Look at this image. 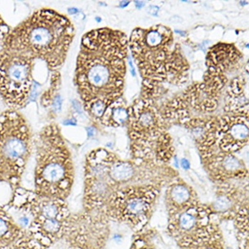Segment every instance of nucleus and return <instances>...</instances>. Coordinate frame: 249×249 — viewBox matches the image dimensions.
Listing matches in <instances>:
<instances>
[{
    "mask_svg": "<svg viewBox=\"0 0 249 249\" xmlns=\"http://www.w3.org/2000/svg\"><path fill=\"white\" fill-rule=\"evenodd\" d=\"M166 199L170 208V213L181 210L197 200L193 190L182 182L171 184L167 191Z\"/></svg>",
    "mask_w": 249,
    "mask_h": 249,
    "instance_id": "dca6fc26",
    "label": "nucleus"
},
{
    "mask_svg": "<svg viewBox=\"0 0 249 249\" xmlns=\"http://www.w3.org/2000/svg\"><path fill=\"white\" fill-rule=\"evenodd\" d=\"M235 191L230 190L219 194L213 204V208L216 212L224 213L230 210L236 198H235Z\"/></svg>",
    "mask_w": 249,
    "mask_h": 249,
    "instance_id": "6ab92c4d",
    "label": "nucleus"
},
{
    "mask_svg": "<svg viewBox=\"0 0 249 249\" xmlns=\"http://www.w3.org/2000/svg\"><path fill=\"white\" fill-rule=\"evenodd\" d=\"M130 47L142 77V97L152 100L165 85L180 86L187 81L190 66L170 27L136 28Z\"/></svg>",
    "mask_w": 249,
    "mask_h": 249,
    "instance_id": "f03ea898",
    "label": "nucleus"
},
{
    "mask_svg": "<svg viewBox=\"0 0 249 249\" xmlns=\"http://www.w3.org/2000/svg\"><path fill=\"white\" fill-rule=\"evenodd\" d=\"M249 114H227L210 119L198 139V149L212 148L235 154L249 143Z\"/></svg>",
    "mask_w": 249,
    "mask_h": 249,
    "instance_id": "9d476101",
    "label": "nucleus"
},
{
    "mask_svg": "<svg viewBox=\"0 0 249 249\" xmlns=\"http://www.w3.org/2000/svg\"><path fill=\"white\" fill-rule=\"evenodd\" d=\"M74 34L72 22L66 16L44 8L10 30L2 47L42 60L55 71L65 63Z\"/></svg>",
    "mask_w": 249,
    "mask_h": 249,
    "instance_id": "7ed1b4c3",
    "label": "nucleus"
},
{
    "mask_svg": "<svg viewBox=\"0 0 249 249\" xmlns=\"http://www.w3.org/2000/svg\"><path fill=\"white\" fill-rule=\"evenodd\" d=\"M9 31H10L9 26H7L6 22L3 20V18L0 16V42L4 41L6 36L9 33Z\"/></svg>",
    "mask_w": 249,
    "mask_h": 249,
    "instance_id": "412c9836",
    "label": "nucleus"
},
{
    "mask_svg": "<svg viewBox=\"0 0 249 249\" xmlns=\"http://www.w3.org/2000/svg\"><path fill=\"white\" fill-rule=\"evenodd\" d=\"M158 194L152 185L130 186L113 193L106 206L115 217L137 225L147 220Z\"/></svg>",
    "mask_w": 249,
    "mask_h": 249,
    "instance_id": "9b49d317",
    "label": "nucleus"
},
{
    "mask_svg": "<svg viewBox=\"0 0 249 249\" xmlns=\"http://www.w3.org/2000/svg\"><path fill=\"white\" fill-rule=\"evenodd\" d=\"M129 120V106L124 97L106 108L99 122L107 127H120L127 124Z\"/></svg>",
    "mask_w": 249,
    "mask_h": 249,
    "instance_id": "f3484780",
    "label": "nucleus"
},
{
    "mask_svg": "<svg viewBox=\"0 0 249 249\" xmlns=\"http://www.w3.org/2000/svg\"><path fill=\"white\" fill-rule=\"evenodd\" d=\"M245 87L246 81L241 77L231 82L224 108L229 114H249V99L246 96Z\"/></svg>",
    "mask_w": 249,
    "mask_h": 249,
    "instance_id": "4468645a",
    "label": "nucleus"
},
{
    "mask_svg": "<svg viewBox=\"0 0 249 249\" xmlns=\"http://www.w3.org/2000/svg\"><path fill=\"white\" fill-rule=\"evenodd\" d=\"M128 46L124 33L107 27L82 38L74 80L86 112L95 121L123 97Z\"/></svg>",
    "mask_w": 249,
    "mask_h": 249,
    "instance_id": "f257e3e1",
    "label": "nucleus"
},
{
    "mask_svg": "<svg viewBox=\"0 0 249 249\" xmlns=\"http://www.w3.org/2000/svg\"><path fill=\"white\" fill-rule=\"evenodd\" d=\"M240 57V52L233 45L218 44L210 48L207 64L210 69L224 73L230 70Z\"/></svg>",
    "mask_w": 249,
    "mask_h": 249,
    "instance_id": "ddd939ff",
    "label": "nucleus"
},
{
    "mask_svg": "<svg viewBox=\"0 0 249 249\" xmlns=\"http://www.w3.org/2000/svg\"><path fill=\"white\" fill-rule=\"evenodd\" d=\"M31 133L26 119L16 110L0 115V182L18 189L31 154Z\"/></svg>",
    "mask_w": 249,
    "mask_h": 249,
    "instance_id": "423d86ee",
    "label": "nucleus"
},
{
    "mask_svg": "<svg viewBox=\"0 0 249 249\" xmlns=\"http://www.w3.org/2000/svg\"><path fill=\"white\" fill-rule=\"evenodd\" d=\"M116 158L112 152L100 148L86 157L85 168V204L88 210L106 206L119 185L112 178L111 166Z\"/></svg>",
    "mask_w": 249,
    "mask_h": 249,
    "instance_id": "1a4fd4ad",
    "label": "nucleus"
},
{
    "mask_svg": "<svg viewBox=\"0 0 249 249\" xmlns=\"http://www.w3.org/2000/svg\"><path fill=\"white\" fill-rule=\"evenodd\" d=\"M183 242H186L188 249H221L216 236H212L208 233L203 235L202 230Z\"/></svg>",
    "mask_w": 249,
    "mask_h": 249,
    "instance_id": "a211bd4d",
    "label": "nucleus"
},
{
    "mask_svg": "<svg viewBox=\"0 0 249 249\" xmlns=\"http://www.w3.org/2000/svg\"><path fill=\"white\" fill-rule=\"evenodd\" d=\"M73 165L58 126L46 125L36 140L35 192L42 197L65 199L71 192Z\"/></svg>",
    "mask_w": 249,
    "mask_h": 249,
    "instance_id": "20e7f679",
    "label": "nucleus"
},
{
    "mask_svg": "<svg viewBox=\"0 0 249 249\" xmlns=\"http://www.w3.org/2000/svg\"><path fill=\"white\" fill-rule=\"evenodd\" d=\"M36 60L6 48L0 50V96L11 110L26 105L33 86Z\"/></svg>",
    "mask_w": 249,
    "mask_h": 249,
    "instance_id": "0eeeda50",
    "label": "nucleus"
},
{
    "mask_svg": "<svg viewBox=\"0 0 249 249\" xmlns=\"http://www.w3.org/2000/svg\"><path fill=\"white\" fill-rule=\"evenodd\" d=\"M199 152L207 171L217 180L226 181L230 178H242L248 173L245 165L235 154L211 148L199 149Z\"/></svg>",
    "mask_w": 249,
    "mask_h": 249,
    "instance_id": "f8f14e48",
    "label": "nucleus"
},
{
    "mask_svg": "<svg viewBox=\"0 0 249 249\" xmlns=\"http://www.w3.org/2000/svg\"><path fill=\"white\" fill-rule=\"evenodd\" d=\"M22 231L12 215L0 208V249H12L22 237Z\"/></svg>",
    "mask_w": 249,
    "mask_h": 249,
    "instance_id": "2eb2a0df",
    "label": "nucleus"
},
{
    "mask_svg": "<svg viewBox=\"0 0 249 249\" xmlns=\"http://www.w3.org/2000/svg\"><path fill=\"white\" fill-rule=\"evenodd\" d=\"M127 125L135 157L155 162H166L171 159V139L161 112L152 100L142 97L129 106Z\"/></svg>",
    "mask_w": 249,
    "mask_h": 249,
    "instance_id": "39448f33",
    "label": "nucleus"
},
{
    "mask_svg": "<svg viewBox=\"0 0 249 249\" xmlns=\"http://www.w3.org/2000/svg\"><path fill=\"white\" fill-rule=\"evenodd\" d=\"M46 246L38 242L33 237H27V238H20L18 242L14 245L12 249H46Z\"/></svg>",
    "mask_w": 249,
    "mask_h": 249,
    "instance_id": "aec40b11",
    "label": "nucleus"
},
{
    "mask_svg": "<svg viewBox=\"0 0 249 249\" xmlns=\"http://www.w3.org/2000/svg\"><path fill=\"white\" fill-rule=\"evenodd\" d=\"M226 82L227 78L224 73L209 68L203 82L188 88L182 95L173 99L166 105V109L163 110L165 118L186 124L190 121V109L197 112L214 111Z\"/></svg>",
    "mask_w": 249,
    "mask_h": 249,
    "instance_id": "6e6552de",
    "label": "nucleus"
}]
</instances>
